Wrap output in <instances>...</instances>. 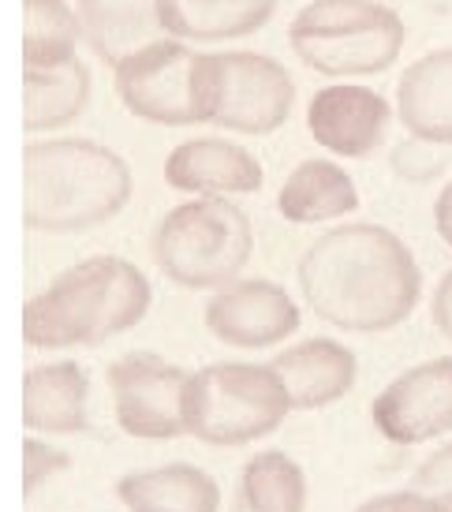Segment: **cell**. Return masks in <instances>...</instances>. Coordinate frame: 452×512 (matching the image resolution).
Wrapping results in <instances>:
<instances>
[{
    "label": "cell",
    "mask_w": 452,
    "mask_h": 512,
    "mask_svg": "<svg viewBox=\"0 0 452 512\" xmlns=\"http://www.w3.org/2000/svg\"><path fill=\"white\" fill-rule=\"evenodd\" d=\"M299 292L311 314L344 333H389L423 299V270L393 228L352 221L299 255Z\"/></svg>",
    "instance_id": "1"
},
{
    "label": "cell",
    "mask_w": 452,
    "mask_h": 512,
    "mask_svg": "<svg viewBox=\"0 0 452 512\" xmlns=\"http://www.w3.org/2000/svg\"><path fill=\"white\" fill-rule=\"evenodd\" d=\"M128 161L90 139L30 143L23 154V221L34 232H83L131 199Z\"/></svg>",
    "instance_id": "2"
},
{
    "label": "cell",
    "mask_w": 452,
    "mask_h": 512,
    "mask_svg": "<svg viewBox=\"0 0 452 512\" xmlns=\"http://www.w3.org/2000/svg\"><path fill=\"white\" fill-rule=\"evenodd\" d=\"M154 303V288L128 258H86L60 273L23 311V337L30 348L101 344L139 326Z\"/></svg>",
    "instance_id": "3"
},
{
    "label": "cell",
    "mask_w": 452,
    "mask_h": 512,
    "mask_svg": "<svg viewBox=\"0 0 452 512\" xmlns=\"http://www.w3.org/2000/svg\"><path fill=\"white\" fill-rule=\"evenodd\" d=\"M251 255V217L225 195H195L172 206L150 240L154 266L187 292H217L240 281Z\"/></svg>",
    "instance_id": "4"
},
{
    "label": "cell",
    "mask_w": 452,
    "mask_h": 512,
    "mask_svg": "<svg viewBox=\"0 0 452 512\" xmlns=\"http://www.w3.org/2000/svg\"><path fill=\"white\" fill-rule=\"evenodd\" d=\"M404 42V19L382 0H311L288 27L292 53L325 79L389 72Z\"/></svg>",
    "instance_id": "5"
},
{
    "label": "cell",
    "mask_w": 452,
    "mask_h": 512,
    "mask_svg": "<svg viewBox=\"0 0 452 512\" xmlns=\"http://www.w3.org/2000/svg\"><path fill=\"white\" fill-rule=\"evenodd\" d=\"M288 393L269 363H210L187 378L184 434L202 445L240 449L277 434L288 419Z\"/></svg>",
    "instance_id": "6"
},
{
    "label": "cell",
    "mask_w": 452,
    "mask_h": 512,
    "mask_svg": "<svg viewBox=\"0 0 452 512\" xmlns=\"http://www.w3.org/2000/svg\"><path fill=\"white\" fill-rule=\"evenodd\" d=\"M195 68L206 124L236 135H269L288 124L296 83L273 57L247 49L195 53Z\"/></svg>",
    "instance_id": "7"
},
{
    "label": "cell",
    "mask_w": 452,
    "mask_h": 512,
    "mask_svg": "<svg viewBox=\"0 0 452 512\" xmlns=\"http://www.w3.org/2000/svg\"><path fill=\"white\" fill-rule=\"evenodd\" d=\"M116 98L131 116L161 128H191L206 124L202 94H198L195 53L180 38L142 45L139 53L113 68Z\"/></svg>",
    "instance_id": "8"
},
{
    "label": "cell",
    "mask_w": 452,
    "mask_h": 512,
    "mask_svg": "<svg viewBox=\"0 0 452 512\" xmlns=\"http://www.w3.org/2000/svg\"><path fill=\"white\" fill-rule=\"evenodd\" d=\"M184 367L154 352H131L109 367L116 423L124 434L142 441H172L184 438Z\"/></svg>",
    "instance_id": "9"
},
{
    "label": "cell",
    "mask_w": 452,
    "mask_h": 512,
    "mask_svg": "<svg viewBox=\"0 0 452 512\" xmlns=\"http://www.w3.org/2000/svg\"><path fill=\"white\" fill-rule=\"evenodd\" d=\"M370 419L393 445H423L452 430V356L404 370L374 397Z\"/></svg>",
    "instance_id": "10"
},
{
    "label": "cell",
    "mask_w": 452,
    "mask_h": 512,
    "mask_svg": "<svg viewBox=\"0 0 452 512\" xmlns=\"http://www.w3.org/2000/svg\"><path fill=\"white\" fill-rule=\"evenodd\" d=\"M303 314L299 303L277 281L266 277H240L232 285L217 288L206 303V329L228 348L262 352L288 341L299 329Z\"/></svg>",
    "instance_id": "11"
},
{
    "label": "cell",
    "mask_w": 452,
    "mask_h": 512,
    "mask_svg": "<svg viewBox=\"0 0 452 512\" xmlns=\"http://www.w3.org/2000/svg\"><path fill=\"white\" fill-rule=\"evenodd\" d=\"M393 124V105L359 83H333L314 90L307 128L322 150L337 157H370L382 150Z\"/></svg>",
    "instance_id": "12"
},
{
    "label": "cell",
    "mask_w": 452,
    "mask_h": 512,
    "mask_svg": "<svg viewBox=\"0 0 452 512\" xmlns=\"http://www.w3.org/2000/svg\"><path fill=\"white\" fill-rule=\"evenodd\" d=\"M269 367L281 374L292 412H318L337 404L352 393L355 374H359L355 352L333 337H307L292 344Z\"/></svg>",
    "instance_id": "13"
},
{
    "label": "cell",
    "mask_w": 452,
    "mask_h": 512,
    "mask_svg": "<svg viewBox=\"0 0 452 512\" xmlns=\"http://www.w3.org/2000/svg\"><path fill=\"white\" fill-rule=\"evenodd\" d=\"M262 161L228 139H191L165 157V184L180 195H255Z\"/></svg>",
    "instance_id": "14"
},
{
    "label": "cell",
    "mask_w": 452,
    "mask_h": 512,
    "mask_svg": "<svg viewBox=\"0 0 452 512\" xmlns=\"http://www.w3.org/2000/svg\"><path fill=\"white\" fill-rule=\"evenodd\" d=\"M161 4L165 0H79V34L101 64L116 68L120 60L139 53L142 45L169 38Z\"/></svg>",
    "instance_id": "15"
},
{
    "label": "cell",
    "mask_w": 452,
    "mask_h": 512,
    "mask_svg": "<svg viewBox=\"0 0 452 512\" xmlns=\"http://www.w3.org/2000/svg\"><path fill=\"white\" fill-rule=\"evenodd\" d=\"M396 120L415 139L452 146V45L404 68L396 83Z\"/></svg>",
    "instance_id": "16"
},
{
    "label": "cell",
    "mask_w": 452,
    "mask_h": 512,
    "mask_svg": "<svg viewBox=\"0 0 452 512\" xmlns=\"http://www.w3.org/2000/svg\"><path fill=\"white\" fill-rule=\"evenodd\" d=\"M277 210L292 225H322L359 210V191L333 157H307L281 184Z\"/></svg>",
    "instance_id": "17"
},
{
    "label": "cell",
    "mask_w": 452,
    "mask_h": 512,
    "mask_svg": "<svg viewBox=\"0 0 452 512\" xmlns=\"http://www.w3.org/2000/svg\"><path fill=\"white\" fill-rule=\"evenodd\" d=\"M116 498L128 512H217L221 486L195 464H165L124 475L116 483Z\"/></svg>",
    "instance_id": "18"
},
{
    "label": "cell",
    "mask_w": 452,
    "mask_h": 512,
    "mask_svg": "<svg viewBox=\"0 0 452 512\" xmlns=\"http://www.w3.org/2000/svg\"><path fill=\"white\" fill-rule=\"evenodd\" d=\"M165 30L180 42L251 38L277 15V0H165Z\"/></svg>",
    "instance_id": "19"
},
{
    "label": "cell",
    "mask_w": 452,
    "mask_h": 512,
    "mask_svg": "<svg viewBox=\"0 0 452 512\" xmlns=\"http://www.w3.org/2000/svg\"><path fill=\"white\" fill-rule=\"evenodd\" d=\"M86 374L79 363H45L23 378V423L30 430L75 434L86 430Z\"/></svg>",
    "instance_id": "20"
},
{
    "label": "cell",
    "mask_w": 452,
    "mask_h": 512,
    "mask_svg": "<svg viewBox=\"0 0 452 512\" xmlns=\"http://www.w3.org/2000/svg\"><path fill=\"white\" fill-rule=\"evenodd\" d=\"M86 105H90V68L83 60L23 72V128L27 131L64 128L83 116Z\"/></svg>",
    "instance_id": "21"
},
{
    "label": "cell",
    "mask_w": 452,
    "mask_h": 512,
    "mask_svg": "<svg viewBox=\"0 0 452 512\" xmlns=\"http://www.w3.org/2000/svg\"><path fill=\"white\" fill-rule=\"evenodd\" d=\"M236 512H307V475L281 449H262L240 471Z\"/></svg>",
    "instance_id": "22"
},
{
    "label": "cell",
    "mask_w": 452,
    "mask_h": 512,
    "mask_svg": "<svg viewBox=\"0 0 452 512\" xmlns=\"http://www.w3.org/2000/svg\"><path fill=\"white\" fill-rule=\"evenodd\" d=\"M83 42L68 0H23V68H60Z\"/></svg>",
    "instance_id": "23"
},
{
    "label": "cell",
    "mask_w": 452,
    "mask_h": 512,
    "mask_svg": "<svg viewBox=\"0 0 452 512\" xmlns=\"http://www.w3.org/2000/svg\"><path fill=\"white\" fill-rule=\"evenodd\" d=\"M449 146L441 143H426V139H400V143L389 150V169H393L396 180H404V184H434L441 180L445 172H449Z\"/></svg>",
    "instance_id": "24"
},
{
    "label": "cell",
    "mask_w": 452,
    "mask_h": 512,
    "mask_svg": "<svg viewBox=\"0 0 452 512\" xmlns=\"http://www.w3.org/2000/svg\"><path fill=\"white\" fill-rule=\"evenodd\" d=\"M411 490H419V494L434 498L438 505L452 509V441H445L441 449H434V453L415 468Z\"/></svg>",
    "instance_id": "25"
},
{
    "label": "cell",
    "mask_w": 452,
    "mask_h": 512,
    "mask_svg": "<svg viewBox=\"0 0 452 512\" xmlns=\"http://www.w3.org/2000/svg\"><path fill=\"white\" fill-rule=\"evenodd\" d=\"M71 460L64 453H57V449H49V445H42V441L30 438L27 445H23V475H27V494H34L38 486L53 475V471L68 468Z\"/></svg>",
    "instance_id": "26"
},
{
    "label": "cell",
    "mask_w": 452,
    "mask_h": 512,
    "mask_svg": "<svg viewBox=\"0 0 452 512\" xmlns=\"http://www.w3.org/2000/svg\"><path fill=\"white\" fill-rule=\"evenodd\" d=\"M355 512H449V509L408 486V490H393V494H378V498L363 501Z\"/></svg>",
    "instance_id": "27"
},
{
    "label": "cell",
    "mask_w": 452,
    "mask_h": 512,
    "mask_svg": "<svg viewBox=\"0 0 452 512\" xmlns=\"http://www.w3.org/2000/svg\"><path fill=\"white\" fill-rule=\"evenodd\" d=\"M430 318H434V329H438L445 341H452V270L445 273L430 296Z\"/></svg>",
    "instance_id": "28"
},
{
    "label": "cell",
    "mask_w": 452,
    "mask_h": 512,
    "mask_svg": "<svg viewBox=\"0 0 452 512\" xmlns=\"http://www.w3.org/2000/svg\"><path fill=\"white\" fill-rule=\"evenodd\" d=\"M434 228H438V236L452 247V180L441 187L438 202H434Z\"/></svg>",
    "instance_id": "29"
},
{
    "label": "cell",
    "mask_w": 452,
    "mask_h": 512,
    "mask_svg": "<svg viewBox=\"0 0 452 512\" xmlns=\"http://www.w3.org/2000/svg\"><path fill=\"white\" fill-rule=\"evenodd\" d=\"M449 512H452V509H449Z\"/></svg>",
    "instance_id": "30"
}]
</instances>
